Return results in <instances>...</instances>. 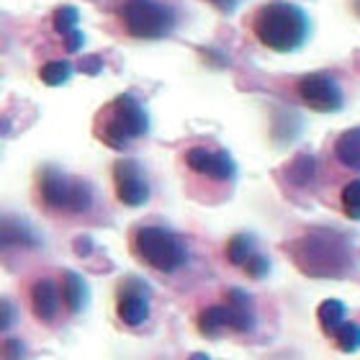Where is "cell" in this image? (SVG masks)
Returning a JSON list of instances; mask_svg holds the SVG:
<instances>
[{
  "instance_id": "4",
  "label": "cell",
  "mask_w": 360,
  "mask_h": 360,
  "mask_svg": "<svg viewBox=\"0 0 360 360\" xmlns=\"http://www.w3.org/2000/svg\"><path fill=\"white\" fill-rule=\"evenodd\" d=\"M111 111H113V119L105 124L103 134H101V139L108 147H113V150H127V144L131 139L147 134L150 119H147V111L139 105V101L134 96H129V93L119 96L113 101Z\"/></svg>"
},
{
  "instance_id": "23",
  "label": "cell",
  "mask_w": 360,
  "mask_h": 360,
  "mask_svg": "<svg viewBox=\"0 0 360 360\" xmlns=\"http://www.w3.org/2000/svg\"><path fill=\"white\" fill-rule=\"evenodd\" d=\"M77 21H80V13H77V8L72 6H60L54 11V29L60 31L62 37L70 34L72 29H77Z\"/></svg>"
},
{
  "instance_id": "18",
  "label": "cell",
  "mask_w": 360,
  "mask_h": 360,
  "mask_svg": "<svg viewBox=\"0 0 360 360\" xmlns=\"http://www.w3.org/2000/svg\"><path fill=\"white\" fill-rule=\"evenodd\" d=\"M252 255H255V240L250 234H237V237L226 242V260L232 265H240L242 268Z\"/></svg>"
},
{
  "instance_id": "8",
  "label": "cell",
  "mask_w": 360,
  "mask_h": 360,
  "mask_svg": "<svg viewBox=\"0 0 360 360\" xmlns=\"http://www.w3.org/2000/svg\"><path fill=\"white\" fill-rule=\"evenodd\" d=\"M186 162L191 170H195L198 175H206L211 180H232L237 175V165L226 152L193 147V150L186 152Z\"/></svg>"
},
{
  "instance_id": "25",
  "label": "cell",
  "mask_w": 360,
  "mask_h": 360,
  "mask_svg": "<svg viewBox=\"0 0 360 360\" xmlns=\"http://www.w3.org/2000/svg\"><path fill=\"white\" fill-rule=\"evenodd\" d=\"M26 355V345L21 338H8L0 342V360H23Z\"/></svg>"
},
{
  "instance_id": "5",
  "label": "cell",
  "mask_w": 360,
  "mask_h": 360,
  "mask_svg": "<svg viewBox=\"0 0 360 360\" xmlns=\"http://www.w3.org/2000/svg\"><path fill=\"white\" fill-rule=\"evenodd\" d=\"M121 23L136 39H162L175 29V13L152 0H129L121 8Z\"/></svg>"
},
{
  "instance_id": "6",
  "label": "cell",
  "mask_w": 360,
  "mask_h": 360,
  "mask_svg": "<svg viewBox=\"0 0 360 360\" xmlns=\"http://www.w3.org/2000/svg\"><path fill=\"white\" fill-rule=\"evenodd\" d=\"M296 93L309 108L322 113H332L340 111L345 98H342V90H340L338 80L324 72H311V75H304L296 83Z\"/></svg>"
},
{
  "instance_id": "20",
  "label": "cell",
  "mask_w": 360,
  "mask_h": 360,
  "mask_svg": "<svg viewBox=\"0 0 360 360\" xmlns=\"http://www.w3.org/2000/svg\"><path fill=\"white\" fill-rule=\"evenodd\" d=\"M39 77H41V83L52 85V88H57V85H65L72 77V65L65 60H52L46 62L44 68L39 70Z\"/></svg>"
},
{
  "instance_id": "26",
  "label": "cell",
  "mask_w": 360,
  "mask_h": 360,
  "mask_svg": "<svg viewBox=\"0 0 360 360\" xmlns=\"http://www.w3.org/2000/svg\"><path fill=\"white\" fill-rule=\"evenodd\" d=\"M242 268L248 270V276H252V278H263V276H268V270H270V260L265 255H252L248 260V263L242 265Z\"/></svg>"
},
{
  "instance_id": "28",
  "label": "cell",
  "mask_w": 360,
  "mask_h": 360,
  "mask_svg": "<svg viewBox=\"0 0 360 360\" xmlns=\"http://www.w3.org/2000/svg\"><path fill=\"white\" fill-rule=\"evenodd\" d=\"M77 70H80V72H85V75H90V77H96V75H101V72H103V60H101V57H96V54H93V57H83V60H80V65H77Z\"/></svg>"
},
{
  "instance_id": "16",
  "label": "cell",
  "mask_w": 360,
  "mask_h": 360,
  "mask_svg": "<svg viewBox=\"0 0 360 360\" xmlns=\"http://www.w3.org/2000/svg\"><path fill=\"white\" fill-rule=\"evenodd\" d=\"M198 330L203 335H219L221 330H229V314H226V307H206L198 314Z\"/></svg>"
},
{
  "instance_id": "11",
  "label": "cell",
  "mask_w": 360,
  "mask_h": 360,
  "mask_svg": "<svg viewBox=\"0 0 360 360\" xmlns=\"http://www.w3.org/2000/svg\"><path fill=\"white\" fill-rule=\"evenodd\" d=\"M226 314H229V330L234 332H250L255 327V307L252 299L240 288L226 291Z\"/></svg>"
},
{
  "instance_id": "13",
  "label": "cell",
  "mask_w": 360,
  "mask_h": 360,
  "mask_svg": "<svg viewBox=\"0 0 360 360\" xmlns=\"http://www.w3.org/2000/svg\"><path fill=\"white\" fill-rule=\"evenodd\" d=\"M31 307H34V314L39 319H54L57 314V309H60V291H57V285L52 281H37L34 288H31Z\"/></svg>"
},
{
  "instance_id": "30",
  "label": "cell",
  "mask_w": 360,
  "mask_h": 360,
  "mask_svg": "<svg viewBox=\"0 0 360 360\" xmlns=\"http://www.w3.org/2000/svg\"><path fill=\"white\" fill-rule=\"evenodd\" d=\"M72 250H75L80 257L90 255V250H93V240H90V237H77L75 245H72Z\"/></svg>"
},
{
  "instance_id": "10",
  "label": "cell",
  "mask_w": 360,
  "mask_h": 360,
  "mask_svg": "<svg viewBox=\"0 0 360 360\" xmlns=\"http://www.w3.org/2000/svg\"><path fill=\"white\" fill-rule=\"evenodd\" d=\"M41 198L49 209H65L68 211V201H70V186L72 180L68 178L65 173H60L57 167H44L41 170Z\"/></svg>"
},
{
  "instance_id": "32",
  "label": "cell",
  "mask_w": 360,
  "mask_h": 360,
  "mask_svg": "<svg viewBox=\"0 0 360 360\" xmlns=\"http://www.w3.org/2000/svg\"><path fill=\"white\" fill-rule=\"evenodd\" d=\"M188 360H211V358H209V355H203V353H193Z\"/></svg>"
},
{
  "instance_id": "1",
  "label": "cell",
  "mask_w": 360,
  "mask_h": 360,
  "mask_svg": "<svg viewBox=\"0 0 360 360\" xmlns=\"http://www.w3.org/2000/svg\"><path fill=\"white\" fill-rule=\"evenodd\" d=\"M296 268L309 278H342L353 268V248L342 234L314 229L288 245Z\"/></svg>"
},
{
  "instance_id": "24",
  "label": "cell",
  "mask_w": 360,
  "mask_h": 360,
  "mask_svg": "<svg viewBox=\"0 0 360 360\" xmlns=\"http://www.w3.org/2000/svg\"><path fill=\"white\" fill-rule=\"evenodd\" d=\"M342 209L350 219H360V180H353L342 188Z\"/></svg>"
},
{
  "instance_id": "15",
  "label": "cell",
  "mask_w": 360,
  "mask_h": 360,
  "mask_svg": "<svg viewBox=\"0 0 360 360\" xmlns=\"http://www.w3.org/2000/svg\"><path fill=\"white\" fill-rule=\"evenodd\" d=\"M85 299H88V288H85L83 278L77 273H65V278H62V301H65V307L72 314H77V311H83Z\"/></svg>"
},
{
  "instance_id": "2",
  "label": "cell",
  "mask_w": 360,
  "mask_h": 360,
  "mask_svg": "<svg viewBox=\"0 0 360 360\" xmlns=\"http://www.w3.org/2000/svg\"><path fill=\"white\" fill-rule=\"evenodd\" d=\"M257 41L273 52H293L309 37L307 13L293 3H270L257 11L252 23Z\"/></svg>"
},
{
  "instance_id": "29",
  "label": "cell",
  "mask_w": 360,
  "mask_h": 360,
  "mask_svg": "<svg viewBox=\"0 0 360 360\" xmlns=\"http://www.w3.org/2000/svg\"><path fill=\"white\" fill-rule=\"evenodd\" d=\"M85 37L80 29H72L70 34H65V44H68V52H80V46H83Z\"/></svg>"
},
{
  "instance_id": "22",
  "label": "cell",
  "mask_w": 360,
  "mask_h": 360,
  "mask_svg": "<svg viewBox=\"0 0 360 360\" xmlns=\"http://www.w3.org/2000/svg\"><path fill=\"white\" fill-rule=\"evenodd\" d=\"M90 203H93V191H90L88 183L72 180V186H70V201H68L70 214H83V211L90 209Z\"/></svg>"
},
{
  "instance_id": "14",
  "label": "cell",
  "mask_w": 360,
  "mask_h": 360,
  "mask_svg": "<svg viewBox=\"0 0 360 360\" xmlns=\"http://www.w3.org/2000/svg\"><path fill=\"white\" fill-rule=\"evenodd\" d=\"M335 158L350 170H360V127L347 129L335 142Z\"/></svg>"
},
{
  "instance_id": "17",
  "label": "cell",
  "mask_w": 360,
  "mask_h": 360,
  "mask_svg": "<svg viewBox=\"0 0 360 360\" xmlns=\"http://www.w3.org/2000/svg\"><path fill=\"white\" fill-rule=\"evenodd\" d=\"M316 319H319V324H322L324 332H335L340 324L345 322V304L338 301V299L322 301L319 309H316Z\"/></svg>"
},
{
  "instance_id": "27",
  "label": "cell",
  "mask_w": 360,
  "mask_h": 360,
  "mask_svg": "<svg viewBox=\"0 0 360 360\" xmlns=\"http://www.w3.org/2000/svg\"><path fill=\"white\" fill-rule=\"evenodd\" d=\"M15 307L11 304L8 299H0V332H6V330H11L15 324Z\"/></svg>"
},
{
  "instance_id": "7",
  "label": "cell",
  "mask_w": 360,
  "mask_h": 360,
  "mask_svg": "<svg viewBox=\"0 0 360 360\" xmlns=\"http://www.w3.org/2000/svg\"><path fill=\"white\" fill-rule=\"evenodd\" d=\"M113 180H116V193H119V201L127 203V206H142L147 198H150V186L144 180L142 167L136 165L134 160H119L113 165Z\"/></svg>"
},
{
  "instance_id": "21",
  "label": "cell",
  "mask_w": 360,
  "mask_h": 360,
  "mask_svg": "<svg viewBox=\"0 0 360 360\" xmlns=\"http://www.w3.org/2000/svg\"><path fill=\"white\" fill-rule=\"evenodd\" d=\"M332 335H335V342L342 353H358L360 350V324L342 322Z\"/></svg>"
},
{
  "instance_id": "9",
  "label": "cell",
  "mask_w": 360,
  "mask_h": 360,
  "mask_svg": "<svg viewBox=\"0 0 360 360\" xmlns=\"http://www.w3.org/2000/svg\"><path fill=\"white\" fill-rule=\"evenodd\" d=\"M119 311L121 322L129 327H139L147 322L150 316V304H147V285H142L139 281H127L119 291Z\"/></svg>"
},
{
  "instance_id": "31",
  "label": "cell",
  "mask_w": 360,
  "mask_h": 360,
  "mask_svg": "<svg viewBox=\"0 0 360 360\" xmlns=\"http://www.w3.org/2000/svg\"><path fill=\"white\" fill-rule=\"evenodd\" d=\"M209 3H211L214 8H219L221 13H234V8L240 6L242 0H209Z\"/></svg>"
},
{
  "instance_id": "12",
  "label": "cell",
  "mask_w": 360,
  "mask_h": 360,
  "mask_svg": "<svg viewBox=\"0 0 360 360\" xmlns=\"http://www.w3.org/2000/svg\"><path fill=\"white\" fill-rule=\"evenodd\" d=\"M13 248H39L37 232L18 219H0V250Z\"/></svg>"
},
{
  "instance_id": "3",
  "label": "cell",
  "mask_w": 360,
  "mask_h": 360,
  "mask_svg": "<svg viewBox=\"0 0 360 360\" xmlns=\"http://www.w3.org/2000/svg\"><path fill=\"white\" fill-rule=\"evenodd\" d=\"M134 245L144 263L160 273H175L188 260V250L180 242V237H175L173 232H167L162 226H142L136 232Z\"/></svg>"
},
{
  "instance_id": "19",
  "label": "cell",
  "mask_w": 360,
  "mask_h": 360,
  "mask_svg": "<svg viewBox=\"0 0 360 360\" xmlns=\"http://www.w3.org/2000/svg\"><path fill=\"white\" fill-rule=\"evenodd\" d=\"M314 175H316V162L311 155H299L288 165V180L296 183V186H309L314 180Z\"/></svg>"
},
{
  "instance_id": "33",
  "label": "cell",
  "mask_w": 360,
  "mask_h": 360,
  "mask_svg": "<svg viewBox=\"0 0 360 360\" xmlns=\"http://www.w3.org/2000/svg\"><path fill=\"white\" fill-rule=\"evenodd\" d=\"M355 8H358V13H360V0H355Z\"/></svg>"
}]
</instances>
